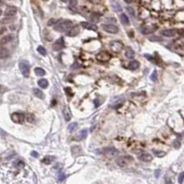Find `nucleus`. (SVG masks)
I'll return each mask as SVG.
<instances>
[{"label": "nucleus", "mask_w": 184, "mask_h": 184, "mask_svg": "<svg viewBox=\"0 0 184 184\" xmlns=\"http://www.w3.org/2000/svg\"><path fill=\"white\" fill-rule=\"evenodd\" d=\"M9 56V51L5 47H0V59H4Z\"/></svg>", "instance_id": "2eb2a0df"}, {"label": "nucleus", "mask_w": 184, "mask_h": 184, "mask_svg": "<svg viewBox=\"0 0 184 184\" xmlns=\"http://www.w3.org/2000/svg\"><path fill=\"white\" fill-rule=\"evenodd\" d=\"M11 120H13V122L18 124L23 123L24 120H25V115L21 112H16L11 115Z\"/></svg>", "instance_id": "20e7f679"}, {"label": "nucleus", "mask_w": 184, "mask_h": 184, "mask_svg": "<svg viewBox=\"0 0 184 184\" xmlns=\"http://www.w3.org/2000/svg\"><path fill=\"white\" fill-rule=\"evenodd\" d=\"M43 1H48V0H43Z\"/></svg>", "instance_id": "8fccbe9b"}, {"label": "nucleus", "mask_w": 184, "mask_h": 184, "mask_svg": "<svg viewBox=\"0 0 184 184\" xmlns=\"http://www.w3.org/2000/svg\"><path fill=\"white\" fill-rule=\"evenodd\" d=\"M140 159L142 161H144V162H150V161H152L153 157H152L151 155H149V154H142L140 155Z\"/></svg>", "instance_id": "f3484780"}, {"label": "nucleus", "mask_w": 184, "mask_h": 184, "mask_svg": "<svg viewBox=\"0 0 184 184\" xmlns=\"http://www.w3.org/2000/svg\"><path fill=\"white\" fill-rule=\"evenodd\" d=\"M110 58H111L110 54L105 51L100 52V53H98L97 55H96V59L101 61V62H106V61H108Z\"/></svg>", "instance_id": "0eeeda50"}, {"label": "nucleus", "mask_w": 184, "mask_h": 184, "mask_svg": "<svg viewBox=\"0 0 184 184\" xmlns=\"http://www.w3.org/2000/svg\"><path fill=\"white\" fill-rule=\"evenodd\" d=\"M58 21H59V20H55V19H51V20H48V22H47V25H48V26H52V25H54V24L56 25V24H57Z\"/></svg>", "instance_id": "473e14b6"}, {"label": "nucleus", "mask_w": 184, "mask_h": 184, "mask_svg": "<svg viewBox=\"0 0 184 184\" xmlns=\"http://www.w3.org/2000/svg\"><path fill=\"white\" fill-rule=\"evenodd\" d=\"M150 79H151V80H153V82H155L157 79V72L156 71H154L153 73L151 74V76H150Z\"/></svg>", "instance_id": "f704fd0d"}, {"label": "nucleus", "mask_w": 184, "mask_h": 184, "mask_svg": "<svg viewBox=\"0 0 184 184\" xmlns=\"http://www.w3.org/2000/svg\"><path fill=\"white\" fill-rule=\"evenodd\" d=\"M166 184H173V183H172V181H171V180H166Z\"/></svg>", "instance_id": "a18cd8bd"}, {"label": "nucleus", "mask_w": 184, "mask_h": 184, "mask_svg": "<svg viewBox=\"0 0 184 184\" xmlns=\"http://www.w3.org/2000/svg\"><path fill=\"white\" fill-rule=\"evenodd\" d=\"M38 84H39V86L41 87V88H47V86H48V80H45V79H41V80H39V82H38Z\"/></svg>", "instance_id": "b1692460"}, {"label": "nucleus", "mask_w": 184, "mask_h": 184, "mask_svg": "<svg viewBox=\"0 0 184 184\" xmlns=\"http://www.w3.org/2000/svg\"><path fill=\"white\" fill-rule=\"evenodd\" d=\"M31 155H33V156H35V157H38V154L36 153V152H31Z\"/></svg>", "instance_id": "c03bdc74"}, {"label": "nucleus", "mask_w": 184, "mask_h": 184, "mask_svg": "<svg viewBox=\"0 0 184 184\" xmlns=\"http://www.w3.org/2000/svg\"><path fill=\"white\" fill-rule=\"evenodd\" d=\"M102 28L106 31V33H117L118 31V28L117 26L113 25V24H104L102 26Z\"/></svg>", "instance_id": "6e6552de"}, {"label": "nucleus", "mask_w": 184, "mask_h": 184, "mask_svg": "<svg viewBox=\"0 0 184 184\" xmlns=\"http://www.w3.org/2000/svg\"><path fill=\"white\" fill-rule=\"evenodd\" d=\"M127 11L129 13V15L132 16L133 18H134V16H135V13H134V10H133L132 8H127Z\"/></svg>", "instance_id": "e433bc0d"}, {"label": "nucleus", "mask_w": 184, "mask_h": 184, "mask_svg": "<svg viewBox=\"0 0 184 184\" xmlns=\"http://www.w3.org/2000/svg\"><path fill=\"white\" fill-rule=\"evenodd\" d=\"M37 51L39 52V53L41 54L42 56H45V55H46V50H45V47L42 46V45H39V46H38Z\"/></svg>", "instance_id": "7c9ffc66"}, {"label": "nucleus", "mask_w": 184, "mask_h": 184, "mask_svg": "<svg viewBox=\"0 0 184 184\" xmlns=\"http://www.w3.org/2000/svg\"><path fill=\"white\" fill-rule=\"evenodd\" d=\"M161 34L166 37H171V36H175L177 34L176 30L169 29V30H164V31H161Z\"/></svg>", "instance_id": "ddd939ff"}, {"label": "nucleus", "mask_w": 184, "mask_h": 184, "mask_svg": "<svg viewBox=\"0 0 184 184\" xmlns=\"http://www.w3.org/2000/svg\"><path fill=\"white\" fill-rule=\"evenodd\" d=\"M34 72H35V74L37 75V76H44V75L45 74V71L44 69H42V68H35V69H34Z\"/></svg>", "instance_id": "a878e982"}, {"label": "nucleus", "mask_w": 184, "mask_h": 184, "mask_svg": "<svg viewBox=\"0 0 184 184\" xmlns=\"http://www.w3.org/2000/svg\"><path fill=\"white\" fill-rule=\"evenodd\" d=\"M6 28H5V27H3V28H0V36H1V35H2V34H3V33H5V31H6Z\"/></svg>", "instance_id": "79ce46f5"}, {"label": "nucleus", "mask_w": 184, "mask_h": 184, "mask_svg": "<svg viewBox=\"0 0 184 184\" xmlns=\"http://www.w3.org/2000/svg\"><path fill=\"white\" fill-rule=\"evenodd\" d=\"M61 1H62V2H67L68 0H61Z\"/></svg>", "instance_id": "de8ad7c7"}, {"label": "nucleus", "mask_w": 184, "mask_h": 184, "mask_svg": "<svg viewBox=\"0 0 184 184\" xmlns=\"http://www.w3.org/2000/svg\"><path fill=\"white\" fill-rule=\"evenodd\" d=\"M13 20V19H8V17H7V19H4V20H1V23H8V22L12 21Z\"/></svg>", "instance_id": "ea45409f"}, {"label": "nucleus", "mask_w": 184, "mask_h": 184, "mask_svg": "<svg viewBox=\"0 0 184 184\" xmlns=\"http://www.w3.org/2000/svg\"><path fill=\"white\" fill-rule=\"evenodd\" d=\"M63 114H64V118H65V120H66V121H69V120L71 118V111H69L68 106H65L64 107V109H63Z\"/></svg>", "instance_id": "dca6fc26"}, {"label": "nucleus", "mask_w": 184, "mask_h": 184, "mask_svg": "<svg viewBox=\"0 0 184 184\" xmlns=\"http://www.w3.org/2000/svg\"><path fill=\"white\" fill-rule=\"evenodd\" d=\"M79 33H80V28H79L78 26H75V27H71V29L68 31L67 34L69 36H71V37H74V36L78 35Z\"/></svg>", "instance_id": "f8f14e48"}, {"label": "nucleus", "mask_w": 184, "mask_h": 184, "mask_svg": "<svg viewBox=\"0 0 184 184\" xmlns=\"http://www.w3.org/2000/svg\"><path fill=\"white\" fill-rule=\"evenodd\" d=\"M156 26H152V27H146V26H143L142 28V31L143 33H153L155 29H156Z\"/></svg>", "instance_id": "6ab92c4d"}, {"label": "nucleus", "mask_w": 184, "mask_h": 184, "mask_svg": "<svg viewBox=\"0 0 184 184\" xmlns=\"http://www.w3.org/2000/svg\"><path fill=\"white\" fill-rule=\"evenodd\" d=\"M134 55H135V53H134V51H133L132 49L131 48H128L127 50H126V57H128V58H133L134 57Z\"/></svg>", "instance_id": "bb28decb"}, {"label": "nucleus", "mask_w": 184, "mask_h": 184, "mask_svg": "<svg viewBox=\"0 0 184 184\" xmlns=\"http://www.w3.org/2000/svg\"><path fill=\"white\" fill-rule=\"evenodd\" d=\"M27 120L29 122H33L34 121V116H33V114H29V115L27 116Z\"/></svg>", "instance_id": "c9c22d12"}, {"label": "nucleus", "mask_w": 184, "mask_h": 184, "mask_svg": "<svg viewBox=\"0 0 184 184\" xmlns=\"http://www.w3.org/2000/svg\"><path fill=\"white\" fill-rule=\"evenodd\" d=\"M110 47H111V50L113 52H115V53H120L122 50V48H123V44L118 41H113L110 43Z\"/></svg>", "instance_id": "423d86ee"}, {"label": "nucleus", "mask_w": 184, "mask_h": 184, "mask_svg": "<svg viewBox=\"0 0 184 184\" xmlns=\"http://www.w3.org/2000/svg\"><path fill=\"white\" fill-rule=\"evenodd\" d=\"M159 175H160V169H157V170H155V176L156 177V178H158Z\"/></svg>", "instance_id": "37998d69"}, {"label": "nucleus", "mask_w": 184, "mask_h": 184, "mask_svg": "<svg viewBox=\"0 0 184 184\" xmlns=\"http://www.w3.org/2000/svg\"><path fill=\"white\" fill-rule=\"evenodd\" d=\"M54 159H55V157L54 156H45V158L43 159L42 162L45 163V165H50L54 161Z\"/></svg>", "instance_id": "cd10ccee"}, {"label": "nucleus", "mask_w": 184, "mask_h": 184, "mask_svg": "<svg viewBox=\"0 0 184 184\" xmlns=\"http://www.w3.org/2000/svg\"><path fill=\"white\" fill-rule=\"evenodd\" d=\"M17 11H18V9H17V8H15V7H8L6 11H5V16L11 18L14 15H16Z\"/></svg>", "instance_id": "9d476101"}, {"label": "nucleus", "mask_w": 184, "mask_h": 184, "mask_svg": "<svg viewBox=\"0 0 184 184\" xmlns=\"http://www.w3.org/2000/svg\"><path fill=\"white\" fill-rule=\"evenodd\" d=\"M154 153H155V155H156V156H158V157H162V156H164L166 154L164 153V152H162V151H155V150H154Z\"/></svg>", "instance_id": "72a5a7b5"}, {"label": "nucleus", "mask_w": 184, "mask_h": 184, "mask_svg": "<svg viewBox=\"0 0 184 184\" xmlns=\"http://www.w3.org/2000/svg\"><path fill=\"white\" fill-rule=\"evenodd\" d=\"M65 47V44H64V39L62 37L57 39V41L54 43L53 45V50L55 51H59L61 49H63Z\"/></svg>", "instance_id": "1a4fd4ad"}, {"label": "nucleus", "mask_w": 184, "mask_h": 184, "mask_svg": "<svg viewBox=\"0 0 184 184\" xmlns=\"http://www.w3.org/2000/svg\"><path fill=\"white\" fill-rule=\"evenodd\" d=\"M139 66H140V63L138 62L137 60H132V61H131L129 62V69H137L138 68H139Z\"/></svg>", "instance_id": "aec40b11"}, {"label": "nucleus", "mask_w": 184, "mask_h": 184, "mask_svg": "<svg viewBox=\"0 0 184 184\" xmlns=\"http://www.w3.org/2000/svg\"><path fill=\"white\" fill-rule=\"evenodd\" d=\"M120 21H121L122 24H124V25H129V18H128L127 15L124 13H122L121 15H120Z\"/></svg>", "instance_id": "4be33fe9"}, {"label": "nucleus", "mask_w": 184, "mask_h": 184, "mask_svg": "<svg viewBox=\"0 0 184 184\" xmlns=\"http://www.w3.org/2000/svg\"><path fill=\"white\" fill-rule=\"evenodd\" d=\"M111 6H112V8H113V9L115 10V11H117V12H120V11H121V10H122L120 5L118 4V3L116 2V1H114V0H112V1H111Z\"/></svg>", "instance_id": "412c9836"}, {"label": "nucleus", "mask_w": 184, "mask_h": 184, "mask_svg": "<svg viewBox=\"0 0 184 184\" xmlns=\"http://www.w3.org/2000/svg\"><path fill=\"white\" fill-rule=\"evenodd\" d=\"M80 25H82V27H83V28H85V29H87V30H91V31H97V26L95 25V24H94V23H92V22H86V21H84V22H82L80 23Z\"/></svg>", "instance_id": "9b49d317"}, {"label": "nucleus", "mask_w": 184, "mask_h": 184, "mask_svg": "<svg viewBox=\"0 0 184 184\" xmlns=\"http://www.w3.org/2000/svg\"><path fill=\"white\" fill-rule=\"evenodd\" d=\"M12 39H13V35H11V34L4 36V37H2L1 40H0V45H7V44H8L9 42H11Z\"/></svg>", "instance_id": "4468645a"}, {"label": "nucleus", "mask_w": 184, "mask_h": 184, "mask_svg": "<svg viewBox=\"0 0 184 184\" xmlns=\"http://www.w3.org/2000/svg\"><path fill=\"white\" fill-rule=\"evenodd\" d=\"M20 72L22 73L25 78H28L30 76V64L27 60H21L20 62Z\"/></svg>", "instance_id": "f03ea898"}, {"label": "nucleus", "mask_w": 184, "mask_h": 184, "mask_svg": "<svg viewBox=\"0 0 184 184\" xmlns=\"http://www.w3.org/2000/svg\"><path fill=\"white\" fill-rule=\"evenodd\" d=\"M183 177H184V173L183 172H181L180 175H178V183H180V184H181L182 182H183Z\"/></svg>", "instance_id": "4c0bfd02"}, {"label": "nucleus", "mask_w": 184, "mask_h": 184, "mask_svg": "<svg viewBox=\"0 0 184 184\" xmlns=\"http://www.w3.org/2000/svg\"><path fill=\"white\" fill-rule=\"evenodd\" d=\"M33 91V94H35V96H37L38 98H40V99H43L44 98V93L42 92L41 90H39V89H37V88H34Z\"/></svg>", "instance_id": "393cba45"}, {"label": "nucleus", "mask_w": 184, "mask_h": 184, "mask_svg": "<svg viewBox=\"0 0 184 184\" xmlns=\"http://www.w3.org/2000/svg\"><path fill=\"white\" fill-rule=\"evenodd\" d=\"M103 154L105 155H106L107 157L111 158V157H115L118 155V151L115 148H111V147H108V148H105L103 150Z\"/></svg>", "instance_id": "39448f33"}, {"label": "nucleus", "mask_w": 184, "mask_h": 184, "mask_svg": "<svg viewBox=\"0 0 184 184\" xmlns=\"http://www.w3.org/2000/svg\"><path fill=\"white\" fill-rule=\"evenodd\" d=\"M65 178H66V175L63 172H59L58 175H57V180H58V181H63Z\"/></svg>", "instance_id": "2f4dec72"}, {"label": "nucleus", "mask_w": 184, "mask_h": 184, "mask_svg": "<svg viewBox=\"0 0 184 184\" xmlns=\"http://www.w3.org/2000/svg\"><path fill=\"white\" fill-rule=\"evenodd\" d=\"M145 57H146V58H148V59H150V60H152L154 63H155V58H154L153 57H151V56H148V55H147V54H145Z\"/></svg>", "instance_id": "a19ab883"}, {"label": "nucleus", "mask_w": 184, "mask_h": 184, "mask_svg": "<svg viewBox=\"0 0 184 184\" xmlns=\"http://www.w3.org/2000/svg\"><path fill=\"white\" fill-rule=\"evenodd\" d=\"M100 17H101V15H100L99 13L94 12V13L91 14L90 19H91V20H92V22H98L100 20Z\"/></svg>", "instance_id": "a211bd4d"}, {"label": "nucleus", "mask_w": 184, "mask_h": 184, "mask_svg": "<svg viewBox=\"0 0 184 184\" xmlns=\"http://www.w3.org/2000/svg\"><path fill=\"white\" fill-rule=\"evenodd\" d=\"M126 3H131V0H124Z\"/></svg>", "instance_id": "49530a36"}, {"label": "nucleus", "mask_w": 184, "mask_h": 184, "mask_svg": "<svg viewBox=\"0 0 184 184\" xmlns=\"http://www.w3.org/2000/svg\"><path fill=\"white\" fill-rule=\"evenodd\" d=\"M86 136H87V129H82V131L78 134V136L76 137V140H78V141H80V140L84 139Z\"/></svg>", "instance_id": "5701e85b"}, {"label": "nucleus", "mask_w": 184, "mask_h": 184, "mask_svg": "<svg viewBox=\"0 0 184 184\" xmlns=\"http://www.w3.org/2000/svg\"><path fill=\"white\" fill-rule=\"evenodd\" d=\"M132 161V158L131 156H120L117 158L116 160V163L118 166L120 167H125L126 166H128L129 162Z\"/></svg>", "instance_id": "7ed1b4c3"}, {"label": "nucleus", "mask_w": 184, "mask_h": 184, "mask_svg": "<svg viewBox=\"0 0 184 184\" xmlns=\"http://www.w3.org/2000/svg\"><path fill=\"white\" fill-rule=\"evenodd\" d=\"M1 13H2V11H1V9H0V15H1Z\"/></svg>", "instance_id": "09e8293b"}, {"label": "nucleus", "mask_w": 184, "mask_h": 184, "mask_svg": "<svg viewBox=\"0 0 184 184\" xmlns=\"http://www.w3.org/2000/svg\"><path fill=\"white\" fill-rule=\"evenodd\" d=\"M69 5H71V7H76L77 4H78L77 0H69Z\"/></svg>", "instance_id": "58836bf2"}, {"label": "nucleus", "mask_w": 184, "mask_h": 184, "mask_svg": "<svg viewBox=\"0 0 184 184\" xmlns=\"http://www.w3.org/2000/svg\"><path fill=\"white\" fill-rule=\"evenodd\" d=\"M77 126H78V124H77L76 122H73V123L69 124L68 129H69V131H71V132H72V131H74L75 129H77Z\"/></svg>", "instance_id": "c756f323"}, {"label": "nucleus", "mask_w": 184, "mask_h": 184, "mask_svg": "<svg viewBox=\"0 0 184 184\" xmlns=\"http://www.w3.org/2000/svg\"><path fill=\"white\" fill-rule=\"evenodd\" d=\"M71 27H72V22L69 20H59L54 26V30L57 31H68Z\"/></svg>", "instance_id": "f257e3e1"}, {"label": "nucleus", "mask_w": 184, "mask_h": 184, "mask_svg": "<svg viewBox=\"0 0 184 184\" xmlns=\"http://www.w3.org/2000/svg\"><path fill=\"white\" fill-rule=\"evenodd\" d=\"M71 152H72V154L75 155H79V154L82 153V151H80V146H73L72 148H71Z\"/></svg>", "instance_id": "c85d7f7f"}]
</instances>
